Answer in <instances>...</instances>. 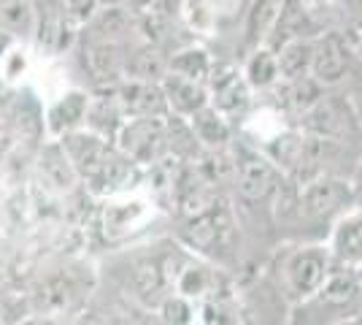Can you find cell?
Here are the masks:
<instances>
[{
  "label": "cell",
  "instance_id": "obj_1",
  "mask_svg": "<svg viewBox=\"0 0 362 325\" xmlns=\"http://www.w3.org/2000/svg\"><path fill=\"white\" fill-rule=\"evenodd\" d=\"M362 314V279L357 268L335 266L317 293L300 298L289 325H338Z\"/></svg>",
  "mask_w": 362,
  "mask_h": 325
},
{
  "label": "cell",
  "instance_id": "obj_2",
  "mask_svg": "<svg viewBox=\"0 0 362 325\" xmlns=\"http://www.w3.org/2000/svg\"><path fill=\"white\" fill-rule=\"evenodd\" d=\"M298 127L303 133L327 139L341 147L362 144V125L354 117V108L349 103L346 93H338V87L325 90L317 103L298 117Z\"/></svg>",
  "mask_w": 362,
  "mask_h": 325
},
{
  "label": "cell",
  "instance_id": "obj_3",
  "mask_svg": "<svg viewBox=\"0 0 362 325\" xmlns=\"http://www.w3.org/2000/svg\"><path fill=\"white\" fill-rule=\"evenodd\" d=\"M170 117V114H168ZM168 117H130L117 133V149L124 152L136 166H154L170 157Z\"/></svg>",
  "mask_w": 362,
  "mask_h": 325
},
{
  "label": "cell",
  "instance_id": "obj_4",
  "mask_svg": "<svg viewBox=\"0 0 362 325\" xmlns=\"http://www.w3.org/2000/svg\"><path fill=\"white\" fill-rule=\"evenodd\" d=\"M298 206L311 219H338L354 209L351 182L335 173H317L298 190Z\"/></svg>",
  "mask_w": 362,
  "mask_h": 325
},
{
  "label": "cell",
  "instance_id": "obj_5",
  "mask_svg": "<svg viewBox=\"0 0 362 325\" xmlns=\"http://www.w3.org/2000/svg\"><path fill=\"white\" fill-rule=\"evenodd\" d=\"M233 176L238 185V195L249 203L268 201L276 195V187L281 185L284 173L271 157L252 147H241L233 152Z\"/></svg>",
  "mask_w": 362,
  "mask_h": 325
},
{
  "label": "cell",
  "instance_id": "obj_6",
  "mask_svg": "<svg viewBox=\"0 0 362 325\" xmlns=\"http://www.w3.org/2000/svg\"><path fill=\"white\" fill-rule=\"evenodd\" d=\"M357 52L344 30H322L314 38V57H311V76L325 90L344 87L351 68L357 65Z\"/></svg>",
  "mask_w": 362,
  "mask_h": 325
},
{
  "label": "cell",
  "instance_id": "obj_7",
  "mask_svg": "<svg viewBox=\"0 0 362 325\" xmlns=\"http://www.w3.org/2000/svg\"><path fill=\"white\" fill-rule=\"evenodd\" d=\"M206 87H209V103L222 117H227L230 122L243 120L246 111L252 108V95H255V90L246 84L238 62L233 60L214 62Z\"/></svg>",
  "mask_w": 362,
  "mask_h": 325
},
{
  "label": "cell",
  "instance_id": "obj_8",
  "mask_svg": "<svg viewBox=\"0 0 362 325\" xmlns=\"http://www.w3.org/2000/svg\"><path fill=\"white\" fill-rule=\"evenodd\" d=\"M332 268H335V261H332L327 244L298 247L284 263V279H287L289 293L295 295L298 301L308 298L325 285V279L330 277Z\"/></svg>",
  "mask_w": 362,
  "mask_h": 325
},
{
  "label": "cell",
  "instance_id": "obj_9",
  "mask_svg": "<svg viewBox=\"0 0 362 325\" xmlns=\"http://www.w3.org/2000/svg\"><path fill=\"white\" fill-rule=\"evenodd\" d=\"M124 49L122 44L90 38L78 30L74 55H78L84 74L92 79L95 87H111L124 79Z\"/></svg>",
  "mask_w": 362,
  "mask_h": 325
},
{
  "label": "cell",
  "instance_id": "obj_10",
  "mask_svg": "<svg viewBox=\"0 0 362 325\" xmlns=\"http://www.w3.org/2000/svg\"><path fill=\"white\" fill-rule=\"evenodd\" d=\"M249 0H181L187 30L216 35L222 28H241Z\"/></svg>",
  "mask_w": 362,
  "mask_h": 325
},
{
  "label": "cell",
  "instance_id": "obj_11",
  "mask_svg": "<svg viewBox=\"0 0 362 325\" xmlns=\"http://www.w3.org/2000/svg\"><path fill=\"white\" fill-rule=\"evenodd\" d=\"M87 290L90 285L84 287V282H78L71 271H57L38 285L30 309L41 317H65L84 301V295H90Z\"/></svg>",
  "mask_w": 362,
  "mask_h": 325
},
{
  "label": "cell",
  "instance_id": "obj_12",
  "mask_svg": "<svg viewBox=\"0 0 362 325\" xmlns=\"http://www.w3.org/2000/svg\"><path fill=\"white\" fill-rule=\"evenodd\" d=\"M65 149V155L71 157L76 173L81 182H90L98 171L106 166L108 155L114 152V141H108L106 136L95 133L90 127H78L65 133L62 139H57Z\"/></svg>",
  "mask_w": 362,
  "mask_h": 325
},
{
  "label": "cell",
  "instance_id": "obj_13",
  "mask_svg": "<svg viewBox=\"0 0 362 325\" xmlns=\"http://www.w3.org/2000/svg\"><path fill=\"white\" fill-rule=\"evenodd\" d=\"M92 93L87 90H68L62 93L54 103L44 108V130L49 139H62L65 133L78 130L87 125V111H90Z\"/></svg>",
  "mask_w": 362,
  "mask_h": 325
},
{
  "label": "cell",
  "instance_id": "obj_14",
  "mask_svg": "<svg viewBox=\"0 0 362 325\" xmlns=\"http://www.w3.org/2000/svg\"><path fill=\"white\" fill-rule=\"evenodd\" d=\"M187 236L200 249L225 247L233 236V215H230L227 203L214 198L209 209H203L195 217H187Z\"/></svg>",
  "mask_w": 362,
  "mask_h": 325
},
{
  "label": "cell",
  "instance_id": "obj_15",
  "mask_svg": "<svg viewBox=\"0 0 362 325\" xmlns=\"http://www.w3.org/2000/svg\"><path fill=\"white\" fill-rule=\"evenodd\" d=\"M114 93L119 98L122 108L130 117H168V101L160 81H136L122 79L114 84Z\"/></svg>",
  "mask_w": 362,
  "mask_h": 325
},
{
  "label": "cell",
  "instance_id": "obj_16",
  "mask_svg": "<svg viewBox=\"0 0 362 325\" xmlns=\"http://www.w3.org/2000/svg\"><path fill=\"white\" fill-rule=\"evenodd\" d=\"M81 33L90 38L127 47L130 41L138 38V14L130 11L127 6H100L95 16L81 28Z\"/></svg>",
  "mask_w": 362,
  "mask_h": 325
},
{
  "label": "cell",
  "instance_id": "obj_17",
  "mask_svg": "<svg viewBox=\"0 0 362 325\" xmlns=\"http://www.w3.org/2000/svg\"><path fill=\"white\" fill-rule=\"evenodd\" d=\"M327 247L335 266H362V209H349L335 219Z\"/></svg>",
  "mask_w": 362,
  "mask_h": 325
},
{
  "label": "cell",
  "instance_id": "obj_18",
  "mask_svg": "<svg viewBox=\"0 0 362 325\" xmlns=\"http://www.w3.org/2000/svg\"><path fill=\"white\" fill-rule=\"evenodd\" d=\"M146 217H149V203L117 193V195H108V201L103 203V231L111 239H119L138 231L146 222Z\"/></svg>",
  "mask_w": 362,
  "mask_h": 325
},
{
  "label": "cell",
  "instance_id": "obj_19",
  "mask_svg": "<svg viewBox=\"0 0 362 325\" xmlns=\"http://www.w3.org/2000/svg\"><path fill=\"white\" fill-rule=\"evenodd\" d=\"M168 74V52L144 38L130 41L124 49V79L136 81H163Z\"/></svg>",
  "mask_w": 362,
  "mask_h": 325
},
{
  "label": "cell",
  "instance_id": "obj_20",
  "mask_svg": "<svg viewBox=\"0 0 362 325\" xmlns=\"http://www.w3.org/2000/svg\"><path fill=\"white\" fill-rule=\"evenodd\" d=\"M160 84H163V93H165L168 111L173 117L189 120L200 108L209 106V87L203 81H192V79L176 76V74H165V79Z\"/></svg>",
  "mask_w": 362,
  "mask_h": 325
},
{
  "label": "cell",
  "instance_id": "obj_21",
  "mask_svg": "<svg viewBox=\"0 0 362 325\" xmlns=\"http://www.w3.org/2000/svg\"><path fill=\"white\" fill-rule=\"evenodd\" d=\"M281 6H284V0H249V3H246L241 28H238L243 52H252L255 47L268 41L273 25H276V19H279Z\"/></svg>",
  "mask_w": 362,
  "mask_h": 325
},
{
  "label": "cell",
  "instance_id": "obj_22",
  "mask_svg": "<svg viewBox=\"0 0 362 325\" xmlns=\"http://www.w3.org/2000/svg\"><path fill=\"white\" fill-rule=\"evenodd\" d=\"M38 171H41L46 185L52 190H57V193H71L81 182L74 163H71V157L65 155V149H62V144L57 139L44 141V147L38 152Z\"/></svg>",
  "mask_w": 362,
  "mask_h": 325
},
{
  "label": "cell",
  "instance_id": "obj_23",
  "mask_svg": "<svg viewBox=\"0 0 362 325\" xmlns=\"http://www.w3.org/2000/svg\"><path fill=\"white\" fill-rule=\"evenodd\" d=\"M241 74H243V79H246V84H249L255 93H271L273 87L281 81L276 49L268 47V44H259V47H255L252 52H246Z\"/></svg>",
  "mask_w": 362,
  "mask_h": 325
},
{
  "label": "cell",
  "instance_id": "obj_24",
  "mask_svg": "<svg viewBox=\"0 0 362 325\" xmlns=\"http://www.w3.org/2000/svg\"><path fill=\"white\" fill-rule=\"evenodd\" d=\"M216 55H211L203 44H181L173 52H168V74H176V76L192 79V81H209Z\"/></svg>",
  "mask_w": 362,
  "mask_h": 325
},
{
  "label": "cell",
  "instance_id": "obj_25",
  "mask_svg": "<svg viewBox=\"0 0 362 325\" xmlns=\"http://www.w3.org/2000/svg\"><path fill=\"white\" fill-rule=\"evenodd\" d=\"M187 122L192 127L200 149H227L233 144V122L222 117L211 103L192 114Z\"/></svg>",
  "mask_w": 362,
  "mask_h": 325
},
{
  "label": "cell",
  "instance_id": "obj_26",
  "mask_svg": "<svg viewBox=\"0 0 362 325\" xmlns=\"http://www.w3.org/2000/svg\"><path fill=\"white\" fill-rule=\"evenodd\" d=\"M314 38H317V35H314ZM314 38H292V41H284L281 47H276L281 81H295V79L311 76Z\"/></svg>",
  "mask_w": 362,
  "mask_h": 325
},
{
  "label": "cell",
  "instance_id": "obj_27",
  "mask_svg": "<svg viewBox=\"0 0 362 325\" xmlns=\"http://www.w3.org/2000/svg\"><path fill=\"white\" fill-rule=\"evenodd\" d=\"M38 11L30 0H0V30L11 33L16 41H33Z\"/></svg>",
  "mask_w": 362,
  "mask_h": 325
},
{
  "label": "cell",
  "instance_id": "obj_28",
  "mask_svg": "<svg viewBox=\"0 0 362 325\" xmlns=\"http://www.w3.org/2000/svg\"><path fill=\"white\" fill-rule=\"evenodd\" d=\"M130 287L136 290L138 298H146V301H163L165 290L170 287L165 277V266L157 258H146L141 263L133 266V274H130Z\"/></svg>",
  "mask_w": 362,
  "mask_h": 325
},
{
  "label": "cell",
  "instance_id": "obj_29",
  "mask_svg": "<svg viewBox=\"0 0 362 325\" xmlns=\"http://www.w3.org/2000/svg\"><path fill=\"white\" fill-rule=\"evenodd\" d=\"M214 282H216V274H214L211 268H206V266L200 263H181V268L176 271V277H173V290L181 295H187V298H206V295L211 293Z\"/></svg>",
  "mask_w": 362,
  "mask_h": 325
},
{
  "label": "cell",
  "instance_id": "obj_30",
  "mask_svg": "<svg viewBox=\"0 0 362 325\" xmlns=\"http://www.w3.org/2000/svg\"><path fill=\"white\" fill-rule=\"evenodd\" d=\"M30 71V52L25 41H14L11 49L0 57V81L6 87H16Z\"/></svg>",
  "mask_w": 362,
  "mask_h": 325
},
{
  "label": "cell",
  "instance_id": "obj_31",
  "mask_svg": "<svg viewBox=\"0 0 362 325\" xmlns=\"http://www.w3.org/2000/svg\"><path fill=\"white\" fill-rule=\"evenodd\" d=\"M160 320L165 325H195V307L192 298L181 293H165L160 301Z\"/></svg>",
  "mask_w": 362,
  "mask_h": 325
},
{
  "label": "cell",
  "instance_id": "obj_32",
  "mask_svg": "<svg viewBox=\"0 0 362 325\" xmlns=\"http://www.w3.org/2000/svg\"><path fill=\"white\" fill-rule=\"evenodd\" d=\"M344 84H346L344 93H346L349 103L354 108V117H357V122L362 125V60H357V65L351 68V74H349V79Z\"/></svg>",
  "mask_w": 362,
  "mask_h": 325
},
{
  "label": "cell",
  "instance_id": "obj_33",
  "mask_svg": "<svg viewBox=\"0 0 362 325\" xmlns=\"http://www.w3.org/2000/svg\"><path fill=\"white\" fill-rule=\"evenodd\" d=\"M28 314H25V307L8 298V295H0V325H22Z\"/></svg>",
  "mask_w": 362,
  "mask_h": 325
},
{
  "label": "cell",
  "instance_id": "obj_34",
  "mask_svg": "<svg viewBox=\"0 0 362 325\" xmlns=\"http://www.w3.org/2000/svg\"><path fill=\"white\" fill-rule=\"evenodd\" d=\"M349 182H351V193H354V209H362V155L357 157Z\"/></svg>",
  "mask_w": 362,
  "mask_h": 325
},
{
  "label": "cell",
  "instance_id": "obj_35",
  "mask_svg": "<svg viewBox=\"0 0 362 325\" xmlns=\"http://www.w3.org/2000/svg\"><path fill=\"white\" fill-rule=\"evenodd\" d=\"M14 41H16V38L11 35V33L0 30V57H3V55L11 49V44H14Z\"/></svg>",
  "mask_w": 362,
  "mask_h": 325
},
{
  "label": "cell",
  "instance_id": "obj_36",
  "mask_svg": "<svg viewBox=\"0 0 362 325\" xmlns=\"http://www.w3.org/2000/svg\"><path fill=\"white\" fill-rule=\"evenodd\" d=\"M100 6H124V0H100Z\"/></svg>",
  "mask_w": 362,
  "mask_h": 325
}]
</instances>
